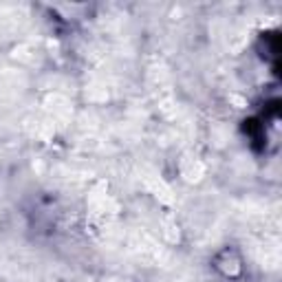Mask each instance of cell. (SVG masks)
I'll return each instance as SVG.
<instances>
[{
  "instance_id": "cell-1",
  "label": "cell",
  "mask_w": 282,
  "mask_h": 282,
  "mask_svg": "<svg viewBox=\"0 0 282 282\" xmlns=\"http://www.w3.org/2000/svg\"><path fill=\"white\" fill-rule=\"evenodd\" d=\"M181 172H183V176L188 181H198L203 174V165L196 161V159H183V163H181Z\"/></svg>"
}]
</instances>
